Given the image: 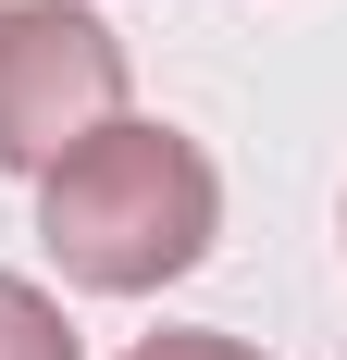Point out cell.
Wrapping results in <instances>:
<instances>
[{
    "label": "cell",
    "mask_w": 347,
    "mask_h": 360,
    "mask_svg": "<svg viewBox=\"0 0 347 360\" xmlns=\"http://www.w3.org/2000/svg\"><path fill=\"white\" fill-rule=\"evenodd\" d=\"M37 236L74 286L100 298H149L174 274H199L211 236H223V174H211L199 137L112 112L100 137H74L50 174H37Z\"/></svg>",
    "instance_id": "6da1fadb"
},
{
    "label": "cell",
    "mask_w": 347,
    "mask_h": 360,
    "mask_svg": "<svg viewBox=\"0 0 347 360\" xmlns=\"http://www.w3.org/2000/svg\"><path fill=\"white\" fill-rule=\"evenodd\" d=\"M124 360H261V348H248V335H199V323H186V335H137Z\"/></svg>",
    "instance_id": "277c9868"
},
{
    "label": "cell",
    "mask_w": 347,
    "mask_h": 360,
    "mask_svg": "<svg viewBox=\"0 0 347 360\" xmlns=\"http://www.w3.org/2000/svg\"><path fill=\"white\" fill-rule=\"evenodd\" d=\"M124 112V37L87 0H0V174H50Z\"/></svg>",
    "instance_id": "7a4b0ae2"
},
{
    "label": "cell",
    "mask_w": 347,
    "mask_h": 360,
    "mask_svg": "<svg viewBox=\"0 0 347 360\" xmlns=\"http://www.w3.org/2000/svg\"><path fill=\"white\" fill-rule=\"evenodd\" d=\"M0 360H87L74 323H63V298L25 286V274H0Z\"/></svg>",
    "instance_id": "3957f363"
}]
</instances>
